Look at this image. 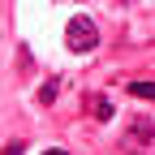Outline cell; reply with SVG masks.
I'll use <instances>...</instances> for the list:
<instances>
[{"mask_svg":"<svg viewBox=\"0 0 155 155\" xmlns=\"http://www.w3.org/2000/svg\"><path fill=\"white\" fill-rule=\"evenodd\" d=\"M65 48L73 56H86V52L99 48V26H95V17H86V13H73L69 17L65 22Z\"/></svg>","mask_w":155,"mask_h":155,"instance_id":"cell-1","label":"cell"},{"mask_svg":"<svg viewBox=\"0 0 155 155\" xmlns=\"http://www.w3.org/2000/svg\"><path fill=\"white\" fill-rule=\"evenodd\" d=\"M56 91H61V78H48V82L39 86V95H35V99H39V104H56Z\"/></svg>","mask_w":155,"mask_h":155,"instance_id":"cell-5","label":"cell"},{"mask_svg":"<svg viewBox=\"0 0 155 155\" xmlns=\"http://www.w3.org/2000/svg\"><path fill=\"white\" fill-rule=\"evenodd\" d=\"M86 108H91V116H95V121H112V112H116L112 95H86Z\"/></svg>","mask_w":155,"mask_h":155,"instance_id":"cell-3","label":"cell"},{"mask_svg":"<svg viewBox=\"0 0 155 155\" xmlns=\"http://www.w3.org/2000/svg\"><path fill=\"white\" fill-rule=\"evenodd\" d=\"M22 147H26V142H17V138H13V142H5V151H0V155H22Z\"/></svg>","mask_w":155,"mask_h":155,"instance_id":"cell-6","label":"cell"},{"mask_svg":"<svg viewBox=\"0 0 155 155\" xmlns=\"http://www.w3.org/2000/svg\"><path fill=\"white\" fill-rule=\"evenodd\" d=\"M151 142H155V116H134V125L121 134V147L142 155V151H151Z\"/></svg>","mask_w":155,"mask_h":155,"instance_id":"cell-2","label":"cell"},{"mask_svg":"<svg viewBox=\"0 0 155 155\" xmlns=\"http://www.w3.org/2000/svg\"><path fill=\"white\" fill-rule=\"evenodd\" d=\"M43 155H69V151H65V147H48Z\"/></svg>","mask_w":155,"mask_h":155,"instance_id":"cell-7","label":"cell"},{"mask_svg":"<svg viewBox=\"0 0 155 155\" xmlns=\"http://www.w3.org/2000/svg\"><path fill=\"white\" fill-rule=\"evenodd\" d=\"M125 91L134 95V99H151V104H155V82H142V78H134Z\"/></svg>","mask_w":155,"mask_h":155,"instance_id":"cell-4","label":"cell"}]
</instances>
